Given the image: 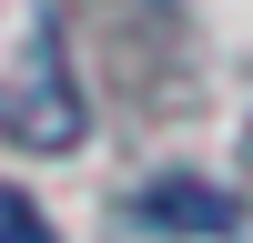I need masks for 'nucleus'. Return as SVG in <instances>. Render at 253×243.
Segmentation results:
<instances>
[{"instance_id": "nucleus-1", "label": "nucleus", "mask_w": 253, "mask_h": 243, "mask_svg": "<svg viewBox=\"0 0 253 243\" xmlns=\"http://www.w3.org/2000/svg\"><path fill=\"white\" fill-rule=\"evenodd\" d=\"M91 101L71 71V0H0V142L10 152H81Z\"/></svg>"}, {"instance_id": "nucleus-2", "label": "nucleus", "mask_w": 253, "mask_h": 243, "mask_svg": "<svg viewBox=\"0 0 253 243\" xmlns=\"http://www.w3.org/2000/svg\"><path fill=\"white\" fill-rule=\"evenodd\" d=\"M132 223H152V233H233L243 202L223 193V182H203V172H152L132 193Z\"/></svg>"}, {"instance_id": "nucleus-3", "label": "nucleus", "mask_w": 253, "mask_h": 243, "mask_svg": "<svg viewBox=\"0 0 253 243\" xmlns=\"http://www.w3.org/2000/svg\"><path fill=\"white\" fill-rule=\"evenodd\" d=\"M0 243H51L41 202H31V193H10V182H0Z\"/></svg>"}]
</instances>
